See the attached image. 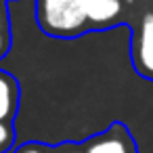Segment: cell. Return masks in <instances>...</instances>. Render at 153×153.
<instances>
[{
    "mask_svg": "<svg viewBox=\"0 0 153 153\" xmlns=\"http://www.w3.org/2000/svg\"><path fill=\"white\" fill-rule=\"evenodd\" d=\"M36 21L51 38H78L90 30L82 0H38Z\"/></svg>",
    "mask_w": 153,
    "mask_h": 153,
    "instance_id": "6da1fadb",
    "label": "cell"
},
{
    "mask_svg": "<svg viewBox=\"0 0 153 153\" xmlns=\"http://www.w3.org/2000/svg\"><path fill=\"white\" fill-rule=\"evenodd\" d=\"M130 59L138 76L153 80V13L143 15L130 40Z\"/></svg>",
    "mask_w": 153,
    "mask_h": 153,
    "instance_id": "7a4b0ae2",
    "label": "cell"
},
{
    "mask_svg": "<svg viewBox=\"0 0 153 153\" xmlns=\"http://www.w3.org/2000/svg\"><path fill=\"white\" fill-rule=\"evenodd\" d=\"M88 153H136V145L128 128L120 122L111 124L103 132L94 134L84 143Z\"/></svg>",
    "mask_w": 153,
    "mask_h": 153,
    "instance_id": "3957f363",
    "label": "cell"
},
{
    "mask_svg": "<svg viewBox=\"0 0 153 153\" xmlns=\"http://www.w3.org/2000/svg\"><path fill=\"white\" fill-rule=\"evenodd\" d=\"M90 30H105L117 23L122 15V0H82Z\"/></svg>",
    "mask_w": 153,
    "mask_h": 153,
    "instance_id": "277c9868",
    "label": "cell"
},
{
    "mask_svg": "<svg viewBox=\"0 0 153 153\" xmlns=\"http://www.w3.org/2000/svg\"><path fill=\"white\" fill-rule=\"evenodd\" d=\"M19 97H21L19 80L0 67V122L9 124L15 122L19 113Z\"/></svg>",
    "mask_w": 153,
    "mask_h": 153,
    "instance_id": "5b68a950",
    "label": "cell"
},
{
    "mask_svg": "<svg viewBox=\"0 0 153 153\" xmlns=\"http://www.w3.org/2000/svg\"><path fill=\"white\" fill-rule=\"evenodd\" d=\"M11 51V23H9V11L7 4H0V61Z\"/></svg>",
    "mask_w": 153,
    "mask_h": 153,
    "instance_id": "8992f818",
    "label": "cell"
},
{
    "mask_svg": "<svg viewBox=\"0 0 153 153\" xmlns=\"http://www.w3.org/2000/svg\"><path fill=\"white\" fill-rule=\"evenodd\" d=\"M15 138H17L15 126L9 122H0V153H9L15 147Z\"/></svg>",
    "mask_w": 153,
    "mask_h": 153,
    "instance_id": "52a82bcc",
    "label": "cell"
},
{
    "mask_svg": "<svg viewBox=\"0 0 153 153\" xmlns=\"http://www.w3.org/2000/svg\"><path fill=\"white\" fill-rule=\"evenodd\" d=\"M13 153H55L53 147H44L40 143H21Z\"/></svg>",
    "mask_w": 153,
    "mask_h": 153,
    "instance_id": "ba28073f",
    "label": "cell"
},
{
    "mask_svg": "<svg viewBox=\"0 0 153 153\" xmlns=\"http://www.w3.org/2000/svg\"><path fill=\"white\" fill-rule=\"evenodd\" d=\"M55 153H88L86 147H78V145H65V147H55Z\"/></svg>",
    "mask_w": 153,
    "mask_h": 153,
    "instance_id": "9c48e42d",
    "label": "cell"
}]
</instances>
